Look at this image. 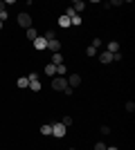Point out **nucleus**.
I'll list each match as a JSON object with an SVG mask.
<instances>
[{"instance_id": "26", "label": "nucleus", "mask_w": 135, "mask_h": 150, "mask_svg": "<svg viewBox=\"0 0 135 150\" xmlns=\"http://www.w3.org/2000/svg\"><path fill=\"white\" fill-rule=\"evenodd\" d=\"M0 11H5V2L2 0H0Z\"/></svg>"}, {"instance_id": "24", "label": "nucleus", "mask_w": 135, "mask_h": 150, "mask_svg": "<svg viewBox=\"0 0 135 150\" xmlns=\"http://www.w3.org/2000/svg\"><path fill=\"white\" fill-rule=\"evenodd\" d=\"M99 132H101V134H110V128H108V125H101V130H99Z\"/></svg>"}, {"instance_id": "3", "label": "nucleus", "mask_w": 135, "mask_h": 150, "mask_svg": "<svg viewBox=\"0 0 135 150\" xmlns=\"http://www.w3.org/2000/svg\"><path fill=\"white\" fill-rule=\"evenodd\" d=\"M27 79H29V88H32L34 92H41V81H39V74H36V72H32V74L27 76Z\"/></svg>"}, {"instance_id": "23", "label": "nucleus", "mask_w": 135, "mask_h": 150, "mask_svg": "<svg viewBox=\"0 0 135 150\" xmlns=\"http://www.w3.org/2000/svg\"><path fill=\"white\" fill-rule=\"evenodd\" d=\"M92 47H95V50H99V47H101V40H99V38H95V40H92Z\"/></svg>"}, {"instance_id": "25", "label": "nucleus", "mask_w": 135, "mask_h": 150, "mask_svg": "<svg viewBox=\"0 0 135 150\" xmlns=\"http://www.w3.org/2000/svg\"><path fill=\"white\" fill-rule=\"evenodd\" d=\"M113 61H122V52H115V54H113Z\"/></svg>"}, {"instance_id": "1", "label": "nucleus", "mask_w": 135, "mask_h": 150, "mask_svg": "<svg viewBox=\"0 0 135 150\" xmlns=\"http://www.w3.org/2000/svg\"><path fill=\"white\" fill-rule=\"evenodd\" d=\"M65 88H68V79H65V76H52V90L63 92Z\"/></svg>"}, {"instance_id": "10", "label": "nucleus", "mask_w": 135, "mask_h": 150, "mask_svg": "<svg viewBox=\"0 0 135 150\" xmlns=\"http://www.w3.org/2000/svg\"><path fill=\"white\" fill-rule=\"evenodd\" d=\"M45 74H47V76H56V65L47 63V65H45Z\"/></svg>"}, {"instance_id": "14", "label": "nucleus", "mask_w": 135, "mask_h": 150, "mask_svg": "<svg viewBox=\"0 0 135 150\" xmlns=\"http://www.w3.org/2000/svg\"><path fill=\"white\" fill-rule=\"evenodd\" d=\"M16 85H18L20 90H25V88H29V79H18V81H16Z\"/></svg>"}, {"instance_id": "11", "label": "nucleus", "mask_w": 135, "mask_h": 150, "mask_svg": "<svg viewBox=\"0 0 135 150\" xmlns=\"http://www.w3.org/2000/svg\"><path fill=\"white\" fill-rule=\"evenodd\" d=\"M52 65H63V56H61V52H59V54H52Z\"/></svg>"}, {"instance_id": "21", "label": "nucleus", "mask_w": 135, "mask_h": 150, "mask_svg": "<svg viewBox=\"0 0 135 150\" xmlns=\"http://www.w3.org/2000/svg\"><path fill=\"white\" fill-rule=\"evenodd\" d=\"M61 123H63L65 128H68V125H72V117H63V119H61Z\"/></svg>"}, {"instance_id": "6", "label": "nucleus", "mask_w": 135, "mask_h": 150, "mask_svg": "<svg viewBox=\"0 0 135 150\" xmlns=\"http://www.w3.org/2000/svg\"><path fill=\"white\" fill-rule=\"evenodd\" d=\"M47 50H50L52 54H59V52H61V40H59V38L50 40V43H47Z\"/></svg>"}, {"instance_id": "28", "label": "nucleus", "mask_w": 135, "mask_h": 150, "mask_svg": "<svg viewBox=\"0 0 135 150\" xmlns=\"http://www.w3.org/2000/svg\"><path fill=\"white\" fill-rule=\"evenodd\" d=\"M0 29H2V20H0Z\"/></svg>"}, {"instance_id": "18", "label": "nucleus", "mask_w": 135, "mask_h": 150, "mask_svg": "<svg viewBox=\"0 0 135 150\" xmlns=\"http://www.w3.org/2000/svg\"><path fill=\"white\" fill-rule=\"evenodd\" d=\"M59 27H70V18H65V16H61V18H59Z\"/></svg>"}, {"instance_id": "15", "label": "nucleus", "mask_w": 135, "mask_h": 150, "mask_svg": "<svg viewBox=\"0 0 135 150\" xmlns=\"http://www.w3.org/2000/svg\"><path fill=\"white\" fill-rule=\"evenodd\" d=\"M41 134H52V123H45V125H41Z\"/></svg>"}, {"instance_id": "7", "label": "nucleus", "mask_w": 135, "mask_h": 150, "mask_svg": "<svg viewBox=\"0 0 135 150\" xmlns=\"http://www.w3.org/2000/svg\"><path fill=\"white\" fill-rule=\"evenodd\" d=\"M34 47H36V50H39V52L47 50V40H45L43 36H39V38H36V40H34Z\"/></svg>"}, {"instance_id": "8", "label": "nucleus", "mask_w": 135, "mask_h": 150, "mask_svg": "<svg viewBox=\"0 0 135 150\" xmlns=\"http://www.w3.org/2000/svg\"><path fill=\"white\" fill-rule=\"evenodd\" d=\"M97 56H99V63H104V65L113 63V54H110V52H101V54H97Z\"/></svg>"}, {"instance_id": "27", "label": "nucleus", "mask_w": 135, "mask_h": 150, "mask_svg": "<svg viewBox=\"0 0 135 150\" xmlns=\"http://www.w3.org/2000/svg\"><path fill=\"white\" fill-rule=\"evenodd\" d=\"M106 150H119V148H115V146H110V148H106Z\"/></svg>"}, {"instance_id": "16", "label": "nucleus", "mask_w": 135, "mask_h": 150, "mask_svg": "<svg viewBox=\"0 0 135 150\" xmlns=\"http://www.w3.org/2000/svg\"><path fill=\"white\" fill-rule=\"evenodd\" d=\"M72 9H74V11H77V13H79V11H84V9H86V2H81V0H77Z\"/></svg>"}, {"instance_id": "20", "label": "nucleus", "mask_w": 135, "mask_h": 150, "mask_svg": "<svg viewBox=\"0 0 135 150\" xmlns=\"http://www.w3.org/2000/svg\"><path fill=\"white\" fill-rule=\"evenodd\" d=\"M86 54H88V56H97V54H99V52H97L95 47H92V45H90L88 50H86Z\"/></svg>"}, {"instance_id": "19", "label": "nucleus", "mask_w": 135, "mask_h": 150, "mask_svg": "<svg viewBox=\"0 0 135 150\" xmlns=\"http://www.w3.org/2000/svg\"><path fill=\"white\" fill-rule=\"evenodd\" d=\"M70 25H81V16H79V13H74L70 18Z\"/></svg>"}, {"instance_id": "22", "label": "nucleus", "mask_w": 135, "mask_h": 150, "mask_svg": "<svg viewBox=\"0 0 135 150\" xmlns=\"http://www.w3.org/2000/svg\"><path fill=\"white\" fill-rule=\"evenodd\" d=\"M126 112H135V103H133V101L126 103Z\"/></svg>"}, {"instance_id": "4", "label": "nucleus", "mask_w": 135, "mask_h": 150, "mask_svg": "<svg viewBox=\"0 0 135 150\" xmlns=\"http://www.w3.org/2000/svg\"><path fill=\"white\" fill-rule=\"evenodd\" d=\"M18 25L29 29V27H32V16H29V13H18Z\"/></svg>"}, {"instance_id": "5", "label": "nucleus", "mask_w": 135, "mask_h": 150, "mask_svg": "<svg viewBox=\"0 0 135 150\" xmlns=\"http://www.w3.org/2000/svg\"><path fill=\"white\" fill-rule=\"evenodd\" d=\"M65 79H68V88H72V90L81 85V76H79V74H68Z\"/></svg>"}, {"instance_id": "17", "label": "nucleus", "mask_w": 135, "mask_h": 150, "mask_svg": "<svg viewBox=\"0 0 135 150\" xmlns=\"http://www.w3.org/2000/svg\"><path fill=\"white\" fill-rule=\"evenodd\" d=\"M45 40H47V43H50V40H54V38H56V34H54V29H47V31H45Z\"/></svg>"}, {"instance_id": "13", "label": "nucleus", "mask_w": 135, "mask_h": 150, "mask_svg": "<svg viewBox=\"0 0 135 150\" xmlns=\"http://www.w3.org/2000/svg\"><path fill=\"white\" fill-rule=\"evenodd\" d=\"M56 76H68V67H65V63H63V65H56Z\"/></svg>"}, {"instance_id": "12", "label": "nucleus", "mask_w": 135, "mask_h": 150, "mask_svg": "<svg viewBox=\"0 0 135 150\" xmlns=\"http://www.w3.org/2000/svg\"><path fill=\"white\" fill-rule=\"evenodd\" d=\"M27 38H29V40H32V43H34V40L39 38V31L34 29V27H29V29H27Z\"/></svg>"}, {"instance_id": "29", "label": "nucleus", "mask_w": 135, "mask_h": 150, "mask_svg": "<svg viewBox=\"0 0 135 150\" xmlns=\"http://www.w3.org/2000/svg\"><path fill=\"white\" fill-rule=\"evenodd\" d=\"M68 150H72V148H68Z\"/></svg>"}, {"instance_id": "2", "label": "nucleus", "mask_w": 135, "mask_h": 150, "mask_svg": "<svg viewBox=\"0 0 135 150\" xmlns=\"http://www.w3.org/2000/svg\"><path fill=\"white\" fill-rule=\"evenodd\" d=\"M65 130H68V128H65L63 123H61V121H56V123H52V134H54V137H65Z\"/></svg>"}, {"instance_id": "9", "label": "nucleus", "mask_w": 135, "mask_h": 150, "mask_svg": "<svg viewBox=\"0 0 135 150\" xmlns=\"http://www.w3.org/2000/svg\"><path fill=\"white\" fill-rule=\"evenodd\" d=\"M106 52H110V54L119 52V43H117V40H110V43H108V47H106Z\"/></svg>"}]
</instances>
